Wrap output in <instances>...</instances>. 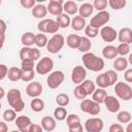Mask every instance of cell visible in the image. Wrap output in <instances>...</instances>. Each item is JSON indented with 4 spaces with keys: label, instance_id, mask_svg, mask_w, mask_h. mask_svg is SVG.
<instances>
[{
    "label": "cell",
    "instance_id": "cell-1",
    "mask_svg": "<svg viewBox=\"0 0 132 132\" xmlns=\"http://www.w3.org/2000/svg\"><path fill=\"white\" fill-rule=\"evenodd\" d=\"M82 63L86 69L94 71V72H98L101 71L104 68V61L102 58L97 57L95 54L93 53H86L82 56Z\"/></svg>",
    "mask_w": 132,
    "mask_h": 132
},
{
    "label": "cell",
    "instance_id": "cell-2",
    "mask_svg": "<svg viewBox=\"0 0 132 132\" xmlns=\"http://www.w3.org/2000/svg\"><path fill=\"white\" fill-rule=\"evenodd\" d=\"M7 102L15 112H21L25 108V102L22 99V94L19 89H10L6 95Z\"/></svg>",
    "mask_w": 132,
    "mask_h": 132
},
{
    "label": "cell",
    "instance_id": "cell-3",
    "mask_svg": "<svg viewBox=\"0 0 132 132\" xmlns=\"http://www.w3.org/2000/svg\"><path fill=\"white\" fill-rule=\"evenodd\" d=\"M64 43H65L64 36L62 34L56 33V34H54L50 38V40L47 41V44H46L45 47H46V50H47L48 53H51V54H57V53H59L63 48Z\"/></svg>",
    "mask_w": 132,
    "mask_h": 132
},
{
    "label": "cell",
    "instance_id": "cell-4",
    "mask_svg": "<svg viewBox=\"0 0 132 132\" xmlns=\"http://www.w3.org/2000/svg\"><path fill=\"white\" fill-rule=\"evenodd\" d=\"M114 92L116 95L124 101H129L132 99V89L131 86L127 82L124 81L117 82L114 86Z\"/></svg>",
    "mask_w": 132,
    "mask_h": 132
},
{
    "label": "cell",
    "instance_id": "cell-5",
    "mask_svg": "<svg viewBox=\"0 0 132 132\" xmlns=\"http://www.w3.org/2000/svg\"><path fill=\"white\" fill-rule=\"evenodd\" d=\"M37 29L40 33H43V34L44 33L56 34L58 32V30L60 29V27L58 26L56 21H54L52 19H43L38 23Z\"/></svg>",
    "mask_w": 132,
    "mask_h": 132
},
{
    "label": "cell",
    "instance_id": "cell-6",
    "mask_svg": "<svg viewBox=\"0 0 132 132\" xmlns=\"http://www.w3.org/2000/svg\"><path fill=\"white\" fill-rule=\"evenodd\" d=\"M109 19H110V14H109L108 11H106V10L98 11V13H96L91 19L90 26L99 30V28L104 27V25H106L109 22Z\"/></svg>",
    "mask_w": 132,
    "mask_h": 132
},
{
    "label": "cell",
    "instance_id": "cell-7",
    "mask_svg": "<svg viewBox=\"0 0 132 132\" xmlns=\"http://www.w3.org/2000/svg\"><path fill=\"white\" fill-rule=\"evenodd\" d=\"M79 108H80L81 111H84L86 113H89L91 116H97L101 111L100 104L94 102L91 99H84V100H81L80 104H79Z\"/></svg>",
    "mask_w": 132,
    "mask_h": 132
},
{
    "label": "cell",
    "instance_id": "cell-8",
    "mask_svg": "<svg viewBox=\"0 0 132 132\" xmlns=\"http://www.w3.org/2000/svg\"><path fill=\"white\" fill-rule=\"evenodd\" d=\"M64 78H65V75L63 71L61 70L53 71L52 73L48 74L46 78V85L50 89H57L62 85V82L64 81Z\"/></svg>",
    "mask_w": 132,
    "mask_h": 132
},
{
    "label": "cell",
    "instance_id": "cell-9",
    "mask_svg": "<svg viewBox=\"0 0 132 132\" xmlns=\"http://www.w3.org/2000/svg\"><path fill=\"white\" fill-rule=\"evenodd\" d=\"M53 68H54V61L48 57L41 58L35 66L36 72L38 74H41V75L47 74L48 72H51L53 70Z\"/></svg>",
    "mask_w": 132,
    "mask_h": 132
},
{
    "label": "cell",
    "instance_id": "cell-10",
    "mask_svg": "<svg viewBox=\"0 0 132 132\" xmlns=\"http://www.w3.org/2000/svg\"><path fill=\"white\" fill-rule=\"evenodd\" d=\"M104 124L100 118H90L85 122V130L87 132H101Z\"/></svg>",
    "mask_w": 132,
    "mask_h": 132
},
{
    "label": "cell",
    "instance_id": "cell-11",
    "mask_svg": "<svg viewBox=\"0 0 132 132\" xmlns=\"http://www.w3.org/2000/svg\"><path fill=\"white\" fill-rule=\"evenodd\" d=\"M87 77V70L84 66H75L71 72V80L75 85H80Z\"/></svg>",
    "mask_w": 132,
    "mask_h": 132
},
{
    "label": "cell",
    "instance_id": "cell-12",
    "mask_svg": "<svg viewBox=\"0 0 132 132\" xmlns=\"http://www.w3.org/2000/svg\"><path fill=\"white\" fill-rule=\"evenodd\" d=\"M100 36L105 42H112L117 39L118 32L110 26H104L100 30Z\"/></svg>",
    "mask_w": 132,
    "mask_h": 132
},
{
    "label": "cell",
    "instance_id": "cell-13",
    "mask_svg": "<svg viewBox=\"0 0 132 132\" xmlns=\"http://www.w3.org/2000/svg\"><path fill=\"white\" fill-rule=\"evenodd\" d=\"M43 91V88H42V85L39 82V81H32L30 82L27 87H26V93L29 97H32V98H37L41 95Z\"/></svg>",
    "mask_w": 132,
    "mask_h": 132
},
{
    "label": "cell",
    "instance_id": "cell-14",
    "mask_svg": "<svg viewBox=\"0 0 132 132\" xmlns=\"http://www.w3.org/2000/svg\"><path fill=\"white\" fill-rule=\"evenodd\" d=\"M105 104V107L106 109L109 111V112H118L120 110V107H121V104H120V101L114 97V96H111V95H107L104 99V102Z\"/></svg>",
    "mask_w": 132,
    "mask_h": 132
},
{
    "label": "cell",
    "instance_id": "cell-15",
    "mask_svg": "<svg viewBox=\"0 0 132 132\" xmlns=\"http://www.w3.org/2000/svg\"><path fill=\"white\" fill-rule=\"evenodd\" d=\"M63 1L62 0H51L47 4V12L53 15H60L63 13Z\"/></svg>",
    "mask_w": 132,
    "mask_h": 132
},
{
    "label": "cell",
    "instance_id": "cell-16",
    "mask_svg": "<svg viewBox=\"0 0 132 132\" xmlns=\"http://www.w3.org/2000/svg\"><path fill=\"white\" fill-rule=\"evenodd\" d=\"M14 122H15V125H16V127H18L20 132H28L30 126L32 125V122H31L30 118L26 117V116L16 117Z\"/></svg>",
    "mask_w": 132,
    "mask_h": 132
},
{
    "label": "cell",
    "instance_id": "cell-17",
    "mask_svg": "<svg viewBox=\"0 0 132 132\" xmlns=\"http://www.w3.org/2000/svg\"><path fill=\"white\" fill-rule=\"evenodd\" d=\"M117 38L119 39L120 43H126L129 44L132 42V30L130 28H122L119 32H118V36Z\"/></svg>",
    "mask_w": 132,
    "mask_h": 132
},
{
    "label": "cell",
    "instance_id": "cell-18",
    "mask_svg": "<svg viewBox=\"0 0 132 132\" xmlns=\"http://www.w3.org/2000/svg\"><path fill=\"white\" fill-rule=\"evenodd\" d=\"M41 128L46 131V132H52L56 129L57 127V122L54 119V117H50V116H45L41 119Z\"/></svg>",
    "mask_w": 132,
    "mask_h": 132
},
{
    "label": "cell",
    "instance_id": "cell-19",
    "mask_svg": "<svg viewBox=\"0 0 132 132\" xmlns=\"http://www.w3.org/2000/svg\"><path fill=\"white\" fill-rule=\"evenodd\" d=\"M47 14V8L43 4H35V6L32 8V15L35 19H41L43 20Z\"/></svg>",
    "mask_w": 132,
    "mask_h": 132
},
{
    "label": "cell",
    "instance_id": "cell-20",
    "mask_svg": "<svg viewBox=\"0 0 132 132\" xmlns=\"http://www.w3.org/2000/svg\"><path fill=\"white\" fill-rule=\"evenodd\" d=\"M70 26L74 31H81L82 29H85L86 25V19L79 16V15H75L71 22H70Z\"/></svg>",
    "mask_w": 132,
    "mask_h": 132
},
{
    "label": "cell",
    "instance_id": "cell-21",
    "mask_svg": "<svg viewBox=\"0 0 132 132\" xmlns=\"http://www.w3.org/2000/svg\"><path fill=\"white\" fill-rule=\"evenodd\" d=\"M93 11H94L93 5H92L91 3H88V2L82 3V4L78 7V15L81 16V18H84V19L90 16V15L93 13Z\"/></svg>",
    "mask_w": 132,
    "mask_h": 132
},
{
    "label": "cell",
    "instance_id": "cell-22",
    "mask_svg": "<svg viewBox=\"0 0 132 132\" xmlns=\"http://www.w3.org/2000/svg\"><path fill=\"white\" fill-rule=\"evenodd\" d=\"M63 11L68 15H74L78 11L77 4L74 1H66L63 3Z\"/></svg>",
    "mask_w": 132,
    "mask_h": 132
},
{
    "label": "cell",
    "instance_id": "cell-23",
    "mask_svg": "<svg viewBox=\"0 0 132 132\" xmlns=\"http://www.w3.org/2000/svg\"><path fill=\"white\" fill-rule=\"evenodd\" d=\"M128 60L125 57H117L116 60L113 61V68L116 69L114 71H124L128 68Z\"/></svg>",
    "mask_w": 132,
    "mask_h": 132
},
{
    "label": "cell",
    "instance_id": "cell-24",
    "mask_svg": "<svg viewBox=\"0 0 132 132\" xmlns=\"http://www.w3.org/2000/svg\"><path fill=\"white\" fill-rule=\"evenodd\" d=\"M106 96H107V92L104 89L98 88V89H96L93 92V94H92V100L94 102L98 103V104H101V103L104 102V99H105Z\"/></svg>",
    "mask_w": 132,
    "mask_h": 132
},
{
    "label": "cell",
    "instance_id": "cell-25",
    "mask_svg": "<svg viewBox=\"0 0 132 132\" xmlns=\"http://www.w3.org/2000/svg\"><path fill=\"white\" fill-rule=\"evenodd\" d=\"M22 76V70L19 67H10L7 71V77L10 81H18L21 79Z\"/></svg>",
    "mask_w": 132,
    "mask_h": 132
},
{
    "label": "cell",
    "instance_id": "cell-26",
    "mask_svg": "<svg viewBox=\"0 0 132 132\" xmlns=\"http://www.w3.org/2000/svg\"><path fill=\"white\" fill-rule=\"evenodd\" d=\"M102 56L108 60H112L116 59L118 57V53H117V47L113 45H106L105 47H103L102 50Z\"/></svg>",
    "mask_w": 132,
    "mask_h": 132
},
{
    "label": "cell",
    "instance_id": "cell-27",
    "mask_svg": "<svg viewBox=\"0 0 132 132\" xmlns=\"http://www.w3.org/2000/svg\"><path fill=\"white\" fill-rule=\"evenodd\" d=\"M70 22H71L70 16H69L68 14L64 13V12L61 13L60 15H58L57 19H56V23L58 24V26H59L60 28H63V29L68 28V27L70 26Z\"/></svg>",
    "mask_w": 132,
    "mask_h": 132
},
{
    "label": "cell",
    "instance_id": "cell-28",
    "mask_svg": "<svg viewBox=\"0 0 132 132\" xmlns=\"http://www.w3.org/2000/svg\"><path fill=\"white\" fill-rule=\"evenodd\" d=\"M35 41V34L32 32H26L21 36V42L24 46H31L34 44Z\"/></svg>",
    "mask_w": 132,
    "mask_h": 132
},
{
    "label": "cell",
    "instance_id": "cell-29",
    "mask_svg": "<svg viewBox=\"0 0 132 132\" xmlns=\"http://www.w3.org/2000/svg\"><path fill=\"white\" fill-rule=\"evenodd\" d=\"M80 42V36L77 34H69L66 38V43L70 48H77Z\"/></svg>",
    "mask_w": 132,
    "mask_h": 132
},
{
    "label": "cell",
    "instance_id": "cell-30",
    "mask_svg": "<svg viewBox=\"0 0 132 132\" xmlns=\"http://www.w3.org/2000/svg\"><path fill=\"white\" fill-rule=\"evenodd\" d=\"M96 85H97L98 88H100V89H105V88H107V87H110L109 79H108V77H107L106 72L101 73V74H99V75L96 77Z\"/></svg>",
    "mask_w": 132,
    "mask_h": 132
},
{
    "label": "cell",
    "instance_id": "cell-31",
    "mask_svg": "<svg viewBox=\"0 0 132 132\" xmlns=\"http://www.w3.org/2000/svg\"><path fill=\"white\" fill-rule=\"evenodd\" d=\"M91 47H92V42H91V40H90L88 37H86V36L80 37V42H79V45H78L77 50H78L79 52L86 54V53H89V51L91 50Z\"/></svg>",
    "mask_w": 132,
    "mask_h": 132
},
{
    "label": "cell",
    "instance_id": "cell-32",
    "mask_svg": "<svg viewBox=\"0 0 132 132\" xmlns=\"http://www.w3.org/2000/svg\"><path fill=\"white\" fill-rule=\"evenodd\" d=\"M30 107H31V109L33 111L40 112V111H42L44 109V102H43L42 99H40L38 97L37 98H33L31 103H30Z\"/></svg>",
    "mask_w": 132,
    "mask_h": 132
},
{
    "label": "cell",
    "instance_id": "cell-33",
    "mask_svg": "<svg viewBox=\"0 0 132 132\" xmlns=\"http://www.w3.org/2000/svg\"><path fill=\"white\" fill-rule=\"evenodd\" d=\"M47 41H48V38L45 34L43 33H38L35 35V41H34V44L37 46V47H44L46 46L47 44Z\"/></svg>",
    "mask_w": 132,
    "mask_h": 132
},
{
    "label": "cell",
    "instance_id": "cell-34",
    "mask_svg": "<svg viewBox=\"0 0 132 132\" xmlns=\"http://www.w3.org/2000/svg\"><path fill=\"white\" fill-rule=\"evenodd\" d=\"M67 110L65 107L59 106L54 110V119L56 121H64L67 118Z\"/></svg>",
    "mask_w": 132,
    "mask_h": 132
},
{
    "label": "cell",
    "instance_id": "cell-35",
    "mask_svg": "<svg viewBox=\"0 0 132 132\" xmlns=\"http://www.w3.org/2000/svg\"><path fill=\"white\" fill-rule=\"evenodd\" d=\"M69 102H70L69 96H68L67 94H65V93H60V94H58L57 97H56V103H57L59 106H61V107L67 106V105L69 104Z\"/></svg>",
    "mask_w": 132,
    "mask_h": 132
},
{
    "label": "cell",
    "instance_id": "cell-36",
    "mask_svg": "<svg viewBox=\"0 0 132 132\" xmlns=\"http://www.w3.org/2000/svg\"><path fill=\"white\" fill-rule=\"evenodd\" d=\"M117 120L121 124H128L131 122V113L127 110H122L119 111L117 114Z\"/></svg>",
    "mask_w": 132,
    "mask_h": 132
},
{
    "label": "cell",
    "instance_id": "cell-37",
    "mask_svg": "<svg viewBox=\"0 0 132 132\" xmlns=\"http://www.w3.org/2000/svg\"><path fill=\"white\" fill-rule=\"evenodd\" d=\"M66 124L68 126V128H72V127H76L78 125H80V119L77 114H69L66 118Z\"/></svg>",
    "mask_w": 132,
    "mask_h": 132
},
{
    "label": "cell",
    "instance_id": "cell-38",
    "mask_svg": "<svg viewBox=\"0 0 132 132\" xmlns=\"http://www.w3.org/2000/svg\"><path fill=\"white\" fill-rule=\"evenodd\" d=\"M80 86L85 89L87 95H91V94H93V92L96 90V88H95V84H94V81L91 80V79H85V80L80 84Z\"/></svg>",
    "mask_w": 132,
    "mask_h": 132
},
{
    "label": "cell",
    "instance_id": "cell-39",
    "mask_svg": "<svg viewBox=\"0 0 132 132\" xmlns=\"http://www.w3.org/2000/svg\"><path fill=\"white\" fill-rule=\"evenodd\" d=\"M107 2H108L109 7L113 10H120V9L124 8L127 4L126 0H109Z\"/></svg>",
    "mask_w": 132,
    "mask_h": 132
},
{
    "label": "cell",
    "instance_id": "cell-40",
    "mask_svg": "<svg viewBox=\"0 0 132 132\" xmlns=\"http://www.w3.org/2000/svg\"><path fill=\"white\" fill-rule=\"evenodd\" d=\"M35 61H33L32 59H25L22 60L21 63V70L22 71H29V70H34V66H35Z\"/></svg>",
    "mask_w": 132,
    "mask_h": 132
},
{
    "label": "cell",
    "instance_id": "cell-41",
    "mask_svg": "<svg viewBox=\"0 0 132 132\" xmlns=\"http://www.w3.org/2000/svg\"><path fill=\"white\" fill-rule=\"evenodd\" d=\"M73 95H74V97H75L76 99H78V100H84V99H86V97L88 96L87 93H86V91H85V89H84L80 85H77V86L74 88Z\"/></svg>",
    "mask_w": 132,
    "mask_h": 132
},
{
    "label": "cell",
    "instance_id": "cell-42",
    "mask_svg": "<svg viewBox=\"0 0 132 132\" xmlns=\"http://www.w3.org/2000/svg\"><path fill=\"white\" fill-rule=\"evenodd\" d=\"M117 53L121 57H125V56L129 55L130 54V45L126 44V43H120L117 46Z\"/></svg>",
    "mask_w": 132,
    "mask_h": 132
},
{
    "label": "cell",
    "instance_id": "cell-43",
    "mask_svg": "<svg viewBox=\"0 0 132 132\" xmlns=\"http://www.w3.org/2000/svg\"><path fill=\"white\" fill-rule=\"evenodd\" d=\"M16 119V112L11 108V109H6L3 112V120L5 122H13Z\"/></svg>",
    "mask_w": 132,
    "mask_h": 132
},
{
    "label": "cell",
    "instance_id": "cell-44",
    "mask_svg": "<svg viewBox=\"0 0 132 132\" xmlns=\"http://www.w3.org/2000/svg\"><path fill=\"white\" fill-rule=\"evenodd\" d=\"M85 33H86V37H88L89 39L90 38H95L99 34V30L96 29V28L91 27L90 25H88V26L85 27Z\"/></svg>",
    "mask_w": 132,
    "mask_h": 132
},
{
    "label": "cell",
    "instance_id": "cell-45",
    "mask_svg": "<svg viewBox=\"0 0 132 132\" xmlns=\"http://www.w3.org/2000/svg\"><path fill=\"white\" fill-rule=\"evenodd\" d=\"M92 5H93L94 9H97L98 11H103L107 7L108 2H107V0H95Z\"/></svg>",
    "mask_w": 132,
    "mask_h": 132
},
{
    "label": "cell",
    "instance_id": "cell-46",
    "mask_svg": "<svg viewBox=\"0 0 132 132\" xmlns=\"http://www.w3.org/2000/svg\"><path fill=\"white\" fill-rule=\"evenodd\" d=\"M35 77V71L34 70H29V71H22V76L21 79L25 82L32 81L33 78Z\"/></svg>",
    "mask_w": 132,
    "mask_h": 132
},
{
    "label": "cell",
    "instance_id": "cell-47",
    "mask_svg": "<svg viewBox=\"0 0 132 132\" xmlns=\"http://www.w3.org/2000/svg\"><path fill=\"white\" fill-rule=\"evenodd\" d=\"M106 74H107V77L109 79L110 86H113V85H116L118 82V73L114 70H107Z\"/></svg>",
    "mask_w": 132,
    "mask_h": 132
},
{
    "label": "cell",
    "instance_id": "cell-48",
    "mask_svg": "<svg viewBox=\"0 0 132 132\" xmlns=\"http://www.w3.org/2000/svg\"><path fill=\"white\" fill-rule=\"evenodd\" d=\"M30 52H31V47H29V46H23L20 50V58H21V60L30 59Z\"/></svg>",
    "mask_w": 132,
    "mask_h": 132
},
{
    "label": "cell",
    "instance_id": "cell-49",
    "mask_svg": "<svg viewBox=\"0 0 132 132\" xmlns=\"http://www.w3.org/2000/svg\"><path fill=\"white\" fill-rule=\"evenodd\" d=\"M40 58V51L37 47H31V52H30V59H32L33 61H36Z\"/></svg>",
    "mask_w": 132,
    "mask_h": 132
},
{
    "label": "cell",
    "instance_id": "cell-50",
    "mask_svg": "<svg viewBox=\"0 0 132 132\" xmlns=\"http://www.w3.org/2000/svg\"><path fill=\"white\" fill-rule=\"evenodd\" d=\"M20 4L24 8H33L35 6V0H21Z\"/></svg>",
    "mask_w": 132,
    "mask_h": 132
},
{
    "label": "cell",
    "instance_id": "cell-51",
    "mask_svg": "<svg viewBox=\"0 0 132 132\" xmlns=\"http://www.w3.org/2000/svg\"><path fill=\"white\" fill-rule=\"evenodd\" d=\"M8 67L5 64H0V80H3L7 76Z\"/></svg>",
    "mask_w": 132,
    "mask_h": 132
},
{
    "label": "cell",
    "instance_id": "cell-52",
    "mask_svg": "<svg viewBox=\"0 0 132 132\" xmlns=\"http://www.w3.org/2000/svg\"><path fill=\"white\" fill-rule=\"evenodd\" d=\"M108 132H124V128L121 124H112L109 127Z\"/></svg>",
    "mask_w": 132,
    "mask_h": 132
},
{
    "label": "cell",
    "instance_id": "cell-53",
    "mask_svg": "<svg viewBox=\"0 0 132 132\" xmlns=\"http://www.w3.org/2000/svg\"><path fill=\"white\" fill-rule=\"evenodd\" d=\"M124 78H125V80L127 81V84L132 81V69H131V68H129V69H126V70H125Z\"/></svg>",
    "mask_w": 132,
    "mask_h": 132
},
{
    "label": "cell",
    "instance_id": "cell-54",
    "mask_svg": "<svg viewBox=\"0 0 132 132\" xmlns=\"http://www.w3.org/2000/svg\"><path fill=\"white\" fill-rule=\"evenodd\" d=\"M43 129L41 128L40 125H37V124H32L29 128V131L28 132H42Z\"/></svg>",
    "mask_w": 132,
    "mask_h": 132
},
{
    "label": "cell",
    "instance_id": "cell-55",
    "mask_svg": "<svg viewBox=\"0 0 132 132\" xmlns=\"http://www.w3.org/2000/svg\"><path fill=\"white\" fill-rule=\"evenodd\" d=\"M7 29V26H6V23L0 19V35H4L5 31Z\"/></svg>",
    "mask_w": 132,
    "mask_h": 132
},
{
    "label": "cell",
    "instance_id": "cell-56",
    "mask_svg": "<svg viewBox=\"0 0 132 132\" xmlns=\"http://www.w3.org/2000/svg\"><path fill=\"white\" fill-rule=\"evenodd\" d=\"M69 129V132H84V129H82V125H78L76 127H72V128H68Z\"/></svg>",
    "mask_w": 132,
    "mask_h": 132
},
{
    "label": "cell",
    "instance_id": "cell-57",
    "mask_svg": "<svg viewBox=\"0 0 132 132\" xmlns=\"http://www.w3.org/2000/svg\"><path fill=\"white\" fill-rule=\"evenodd\" d=\"M8 126L4 121H0V132H7Z\"/></svg>",
    "mask_w": 132,
    "mask_h": 132
},
{
    "label": "cell",
    "instance_id": "cell-58",
    "mask_svg": "<svg viewBox=\"0 0 132 132\" xmlns=\"http://www.w3.org/2000/svg\"><path fill=\"white\" fill-rule=\"evenodd\" d=\"M5 41V35H0V50H2Z\"/></svg>",
    "mask_w": 132,
    "mask_h": 132
},
{
    "label": "cell",
    "instance_id": "cell-59",
    "mask_svg": "<svg viewBox=\"0 0 132 132\" xmlns=\"http://www.w3.org/2000/svg\"><path fill=\"white\" fill-rule=\"evenodd\" d=\"M4 96H5V91H4V89H3L2 87H0V100H1Z\"/></svg>",
    "mask_w": 132,
    "mask_h": 132
},
{
    "label": "cell",
    "instance_id": "cell-60",
    "mask_svg": "<svg viewBox=\"0 0 132 132\" xmlns=\"http://www.w3.org/2000/svg\"><path fill=\"white\" fill-rule=\"evenodd\" d=\"M126 132H132V124H131V123H128V125H127V129H126Z\"/></svg>",
    "mask_w": 132,
    "mask_h": 132
},
{
    "label": "cell",
    "instance_id": "cell-61",
    "mask_svg": "<svg viewBox=\"0 0 132 132\" xmlns=\"http://www.w3.org/2000/svg\"><path fill=\"white\" fill-rule=\"evenodd\" d=\"M129 62L132 63V55H129Z\"/></svg>",
    "mask_w": 132,
    "mask_h": 132
},
{
    "label": "cell",
    "instance_id": "cell-62",
    "mask_svg": "<svg viewBox=\"0 0 132 132\" xmlns=\"http://www.w3.org/2000/svg\"><path fill=\"white\" fill-rule=\"evenodd\" d=\"M11 132H20V131H19V130H12Z\"/></svg>",
    "mask_w": 132,
    "mask_h": 132
},
{
    "label": "cell",
    "instance_id": "cell-63",
    "mask_svg": "<svg viewBox=\"0 0 132 132\" xmlns=\"http://www.w3.org/2000/svg\"><path fill=\"white\" fill-rule=\"evenodd\" d=\"M1 3H2V1H1V0H0V5H1Z\"/></svg>",
    "mask_w": 132,
    "mask_h": 132
},
{
    "label": "cell",
    "instance_id": "cell-64",
    "mask_svg": "<svg viewBox=\"0 0 132 132\" xmlns=\"http://www.w3.org/2000/svg\"><path fill=\"white\" fill-rule=\"evenodd\" d=\"M0 109H1V102H0Z\"/></svg>",
    "mask_w": 132,
    "mask_h": 132
}]
</instances>
